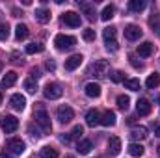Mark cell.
I'll return each instance as SVG.
<instances>
[{"instance_id": "cell-1", "label": "cell", "mask_w": 160, "mask_h": 158, "mask_svg": "<svg viewBox=\"0 0 160 158\" xmlns=\"http://www.w3.org/2000/svg\"><path fill=\"white\" fill-rule=\"evenodd\" d=\"M34 119H36V123L41 126L43 134H48V132L52 130V125H50L48 114H47V110H45L41 104H38V106H36V110H34Z\"/></svg>"}, {"instance_id": "cell-17", "label": "cell", "mask_w": 160, "mask_h": 158, "mask_svg": "<svg viewBox=\"0 0 160 158\" xmlns=\"http://www.w3.org/2000/svg\"><path fill=\"white\" fill-rule=\"evenodd\" d=\"M86 123H88V126H97V125L101 123L99 112H97V110H88V114H86Z\"/></svg>"}, {"instance_id": "cell-14", "label": "cell", "mask_w": 160, "mask_h": 158, "mask_svg": "<svg viewBox=\"0 0 160 158\" xmlns=\"http://www.w3.org/2000/svg\"><path fill=\"white\" fill-rule=\"evenodd\" d=\"M136 112H138V116H149L151 114V102L147 99H140L136 102Z\"/></svg>"}, {"instance_id": "cell-45", "label": "cell", "mask_w": 160, "mask_h": 158, "mask_svg": "<svg viewBox=\"0 0 160 158\" xmlns=\"http://www.w3.org/2000/svg\"><path fill=\"white\" fill-rule=\"evenodd\" d=\"M157 151H158V156H160V145H158V147H157Z\"/></svg>"}, {"instance_id": "cell-47", "label": "cell", "mask_w": 160, "mask_h": 158, "mask_svg": "<svg viewBox=\"0 0 160 158\" xmlns=\"http://www.w3.org/2000/svg\"><path fill=\"white\" fill-rule=\"evenodd\" d=\"M65 158H75V156H65Z\"/></svg>"}, {"instance_id": "cell-23", "label": "cell", "mask_w": 160, "mask_h": 158, "mask_svg": "<svg viewBox=\"0 0 160 158\" xmlns=\"http://www.w3.org/2000/svg\"><path fill=\"white\" fill-rule=\"evenodd\" d=\"M145 86L149 87V89H157L160 86V75L158 73H153V75H149L147 80H145Z\"/></svg>"}, {"instance_id": "cell-33", "label": "cell", "mask_w": 160, "mask_h": 158, "mask_svg": "<svg viewBox=\"0 0 160 158\" xmlns=\"http://www.w3.org/2000/svg\"><path fill=\"white\" fill-rule=\"evenodd\" d=\"M118 106H119V110H128V106H130V99L127 97V95H119L118 97Z\"/></svg>"}, {"instance_id": "cell-18", "label": "cell", "mask_w": 160, "mask_h": 158, "mask_svg": "<svg viewBox=\"0 0 160 158\" xmlns=\"http://www.w3.org/2000/svg\"><path fill=\"white\" fill-rule=\"evenodd\" d=\"M34 17H36V21H39L41 24H47V22L50 21V11L45 9V7H39V9H36Z\"/></svg>"}, {"instance_id": "cell-30", "label": "cell", "mask_w": 160, "mask_h": 158, "mask_svg": "<svg viewBox=\"0 0 160 158\" xmlns=\"http://www.w3.org/2000/svg\"><path fill=\"white\" fill-rule=\"evenodd\" d=\"M24 89H26L28 93H36V91H38V80H34L32 77L26 78L24 80Z\"/></svg>"}, {"instance_id": "cell-4", "label": "cell", "mask_w": 160, "mask_h": 158, "mask_svg": "<svg viewBox=\"0 0 160 158\" xmlns=\"http://www.w3.org/2000/svg\"><path fill=\"white\" fill-rule=\"evenodd\" d=\"M6 147H8L6 151H8L11 156H19V155H22L24 149H26V145H24V141H22L21 138H11V140H8Z\"/></svg>"}, {"instance_id": "cell-22", "label": "cell", "mask_w": 160, "mask_h": 158, "mask_svg": "<svg viewBox=\"0 0 160 158\" xmlns=\"http://www.w3.org/2000/svg\"><path fill=\"white\" fill-rule=\"evenodd\" d=\"M15 82H17V73H15V71H8V73L4 75V78H2V86H4V87H11Z\"/></svg>"}, {"instance_id": "cell-44", "label": "cell", "mask_w": 160, "mask_h": 158, "mask_svg": "<svg viewBox=\"0 0 160 158\" xmlns=\"http://www.w3.org/2000/svg\"><path fill=\"white\" fill-rule=\"evenodd\" d=\"M0 104H2V91H0Z\"/></svg>"}, {"instance_id": "cell-8", "label": "cell", "mask_w": 160, "mask_h": 158, "mask_svg": "<svg viewBox=\"0 0 160 158\" xmlns=\"http://www.w3.org/2000/svg\"><path fill=\"white\" fill-rule=\"evenodd\" d=\"M108 69H110V65H108L106 60H99V62H95L93 67H91V71L95 73L97 78H104V77L108 75Z\"/></svg>"}, {"instance_id": "cell-32", "label": "cell", "mask_w": 160, "mask_h": 158, "mask_svg": "<svg viewBox=\"0 0 160 158\" xmlns=\"http://www.w3.org/2000/svg\"><path fill=\"white\" fill-rule=\"evenodd\" d=\"M125 87L130 91H140V80L138 78H128L125 80Z\"/></svg>"}, {"instance_id": "cell-10", "label": "cell", "mask_w": 160, "mask_h": 158, "mask_svg": "<svg viewBox=\"0 0 160 158\" xmlns=\"http://www.w3.org/2000/svg\"><path fill=\"white\" fill-rule=\"evenodd\" d=\"M142 28L140 26H136V24H127L125 26V37L128 41H138L140 37H142Z\"/></svg>"}, {"instance_id": "cell-6", "label": "cell", "mask_w": 160, "mask_h": 158, "mask_svg": "<svg viewBox=\"0 0 160 158\" xmlns=\"http://www.w3.org/2000/svg\"><path fill=\"white\" fill-rule=\"evenodd\" d=\"M17 128H19V119L15 117V116H4L2 117V130L6 134H11Z\"/></svg>"}, {"instance_id": "cell-20", "label": "cell", "mask_w": 160, "mask_h": 158, "mask_svg": "<svg viewBox=\"0 0 160 158\" xmlns=\"http://www.w3.org/2000/svg\"><path fill=\"white\" fill-rule=\"evenodd\" d=\"M130 138H132V140H138V141L145 140V138H147V128H145V126H136V128H132Z\"/></svg>"}, {"instance_id": "cell-13", "label": "cell", "mask_w": 160, "mask_h": 158, "mask_svg": "<svg viewBox=\"0 0 160 158\" xmlns=\"http://www.w3.org/2000/svg\"><path fill=\"white\" fill-rule=\"evenodd\" d=\"M82 62H84L82 54H73V56H69L65 60V69L67 71H75V69H78L80 65H82Z\"/></svg>"}, {"instance_id": "cell-15", "label": "cell", "mask_w": 160, "mask_h": 158, "mask_svg": "<svg viewBox=\"0 0 160 158\" xmlns=\"http://www.w3.org/2000/svg\"><path fill=\"white\" fill-rule=\"evenodd\" d=\"M84 91H86V95H88V97L95 99V97H99V95H101V86H99V84H95V82H89V84H86Z\"/></svg>"}, {"instance_id": "cell-41", "label": "cell", "mask_w": 160, "mask_h": 158, "mask_svg": "<svg viewBox=\"0 0 160 158\" xmlns=\"http://www.w3.org/2000/svg\"><path fill=\"white\" fill-rule=\"evenodd\" d=\"M30 75H32V78H34V80L39 78V71H38V69H32V73H30Z\"/></svg>"}, {"instance_id": "cell-5", "label": "cell", "mask_w": 160, "mask_h": 158, "mask_svg": "<svg viewBox=\"0 0 160 158\" xmlns=\"http://www.w3.org/2000/svg\"><path fill=\"white\" fill-rule=\"evenodd\" d=\"M43 93H45V97H47V99L54 101V99H60V97L63 95V89H62V86H60V84H56V82H48V84L45 86Z\"/></svg>"}, {"instance_id": "cell-42", "label": "cell", "mask_w": 160, "mask_h": 158, "mask_svg": "<svg viewBox=\"0 0 160 158\" xmlns=\"http://www.w3.org/2000/svg\"><path fill=\"white\" fill-rule=\"evenodd\" d=\"M0 158H13V156H11L8 151H6V153H2V155H0Z\"/></svg>"}, {"instance_id": "cell-31", "label": "cell", "mask_w": 160, "mask_h": 158, "mask_svg": "<svg viewBox=\"0 0 160 158\" xmlns=\"http://www.w3.org/2000/svg\"><path fill=\"white\" fill-rule=\"evenodd\" d=\"M43 50H45V47L41 43H30V45H26V54H38V52H43Z\"/></svg>"}, {"instance_id": "cell-3", "label": "cell", "mask_w": 160, "mask_h": 158, "mask_svg": "<svg viewBox=\"0 0 160 158\" xmlns=\"http://www.w3.org/2000/svg\"><path fill=\"white\" fill-rule=\"evenodd\" d=\"M54 45L58 50H71L75 45H77V37L73 36H65V34H60L54 37Z\"/></svg>"}, {"instance_id": "cell-40", "label": "cell", "mask_w": 160, "mask_h": 158, "mask_svg": "<svg viewBox=\"0 0 160 158\" xmlns=\"http://www.w3.org/2000/svg\"><path fill=\"white\" fill-rule=\"evenodd\" d=\"M47 69H48V71H54V69H56V63H54V62H47Z\"/></svg>"}, {"instance_id": "cell-26", "label": "cell", "mask_w": 160, "mask_h": 158, "mask_svg": "<svg viewBox=\"0 0 160 158\" xmlns=\"http://www.w3.org/2000/svg\"><path fill=\"white\" fill-rule=\"evenodd\" d=\"M128 9L130 11H136V13L143 11L145 9V0H130L128 2Z\"/></svg>"}, {"instance_id": "cell-34", "label": "cell", "mask_w": 160, "mask_h": 158, "mask_svg": "<svg viewBox=\"0 0 160 158\" xmlns=\"http://www.w3.org/2000/svg\"><path fill=\"white\" fill-rule=\"evenodd\" d=\"M149 24L153 26V32H157L160 36V15H153L151 21H149Z\"/></svg>"}, {"instance_id": "cell-9", "label": "cell", "mask_w": 160, "mask_h": 158, "mask_svg": "<svg viewBox=\"0 0 160 158\" xmlns=\"http://www.w3.org/2000/svg\"><path fill=\"white\" fill-rule=\"evenodd\" d=\"M58 119H60V123H71L73 121V117H75V112H73V108L71 106H60L58 108Z\"/></svg>"}, {"instance_id": "cell-7", "label": "cell", "mask_w": 160, "mask_h": 158, "mask_svg": "<svg viewBox=\"0 0 160 158\" xmlns=\"http://www.w3.org/2000/svg\"><path fill=\"white\" fill-rule=\"evenodd\" d=\"M78 6L82 9V13L86 15L88 21H95L97 19V9H95V4L91 2H86V0H78Z\"/></svg>"}, {"instance_id": "cell-37", "label": "cell", "mask_w": 160, "mask_h": 158, "mask_svg": "<svg viewBox=\"0 0 160 158\" xmlns=\"http://www.w3.org/2000/svg\"><path fill=\"white\" fill-rule=\"evenodd\" d=\"M110 78L114 84H119V82H125V75H123V71H114Z\"/></svg>"}, {"instance_id": "cell-39", "label": "cell", "mask_w": 160, "mask_h": 158, "mask_svg": "<svg viewBox=\"0 0 160 158\" xmlns=\"http://www.w3.org/2000/svg\"><path fill=\"white\" fill-rule=\"evenodd\" d=\"M128 60H130V63H132V65H134V67H136V69H142V62H138V60H136V58H134V56H130V58H128Z\"/></svg>"}, {"instance_id": "cell-28", "label": "cell", "mask_w": 160, "mask_h": 158, "mask_svg": "<svg viewBox=\"0 0 160 158\" xmlns=\"http://www.w3.org/2000/svg\"><path fill=\"white\" fill-rule=\"evenodd\" d=\"M114 13H116V7H114L112 4H108V6H104V9H102V13H101V19H102V21H110V19L114 17Z\"/></svg>"}, {"instance_id": "cell-11", "label": "cell", "mask_w": 160, "mask_h": 158, "mask_svg": "<svg viewBox=\"0 0 160 158\" xmlns=\"http://www.w3.org/2000/svg\"><path fill=\"white\" fill-rule=\"evenodd\" d=\"M62 21H63L67 26H73V28L80 26V22H82V19H80V15L77 13V11H67V13H63Z\"/></svg>"}, {"instance_id": "cell-35", "label": "cell", "mask_w": 160, "mask_h": 158, "mask_svg": "<svg viewBox=\"0 0 160 158\" xmlns=\"http://www.w3.org/2000/svg\"><path fill=\"white\" fill-rule=\"evenodd\" d=\"M9 37V26L6 22H0V41H6Z\"/></svg>"}, {"instance_id": "cell-29", "label": "cell", "mask_w": 160, "mask_h": 158, "mask_svg": "<svg viewBox=\"0 0 160 158\" xmlns=\"http://www.w3.org/2000/svg\"><path fill=\"white\" fill-rule=\"evenodd\" d=\"M41 158H58V149H54V147H43L41 149Z\"/></svg>"}, {"instance_id": "cell-43", "label": "cell", "mask_w": 160, "mask_h": 158, "mask_svg": "<svg viewBox=\"0 0 160 158\" xmlns=\"http://www.w3.org/2000/svg\"><path fill=\"white\" fill-rule=\"evenodd\" d=\"M157 136L160 138V126H157Z\"/></svg>"}, {"instance_id": "cell-2", "label": "cell", "mask_w": 160, "mask_h": 158, "mask_svg": "<svg viewBox=\"0 0 160 158\" xmlns=\"http://www.w3.org/2000/svg\"><path fill=\"white\" fill-rule=\"evenodd\" d=\"M116 36H118V30H116L114 26H108V28H104V32H102V37H104V45H106V48H108L110 52H116V50L119 48V45H118V39H116Z\"/></svg>"}, {"instance_id": "cell-25", "label": "cell", "mask_w": 160, "mask_h": 158, "mask_svg": "<svg viewBox=\"0 0 160 158\" xmlns=\"http://www.w3.org/2000/svg\"><path fill=\"white\" fill-rule=\"evenodd\" d=\"M127 151H128V155H130V156L138 158V156H142V155H143V145H142V143H130Z\"/></svg>"}, {"instance_id": "cell-16", "label": "cell", "mask_w": 160, "mask_h": 158, "mask_svg": "<svg viewBox=\"0 0 160 158\" xmlns=\"http://www.w3.org/2000/svg\"><path fill=\"white\" fill-rule=\"evenodd\" d=\"M119 151H121V140L118 136H112L108 140V153L110 155H119Z\"/></svg>"}, {"instance_id": "cell-24", "label": "cell", "mask_w": 160, "mask_h": 158, "mask_svg": "<svg viewBox=\"0 0 160 158\" xmlns=\"http://www.w3.org/2000/svg\"><path fill=\"white\" fill-rule=\"evenodd\" d=\"M28 34H30V30H28V26L26 24H17V28H15V37L19 41L26 39L28 37Z\"/></svg>"}, {"instance_id": "cell-27", "label": "cell", "mask_w": 160, "mask_h": 158, "mask_svg": "<svg viewBox=\"0 0 160 158\" xmlns=\"http://www.w3.org/2000/svg\"><path fill=\"white\" fill-rule=\"evenodd\" d=\"M91 149H93V145H91V141H89V140H80V141H78L77 151H78L80 155H88Z\"/></svg>"}, {"instance_id": "cell-36", "label": "cell", "mask_w": 160, "mask_h": 158, "mask_svg": "<svg viewBox=\"0 0 160 158\" xmlns=\"http://www.w3.org/2000/svg\"><path fill=\"white\" fill-rule=\"evenodd\" d=\"M82 134H84V126H82V125H77V126L73 128V132H71L69 136H71L73 140H80V136H82Z\"/></svg>"}, {"instance_id": "cell-19", "label": "cell", "mask_w": 160, "mask_h": 158, "mask_svg": "<svg viewBox=\"0 0 160 158\" xmlns=\"http://www.w3.org/2000/svg\"><path fill=\"white\" fill-rule=\"evenodd\" d=\"M138 54H140L142 58H149V56L153 54V43H149V41H145V43H142V45H138Z\"/></svg>"}, {"instance_id": "cell-46", "label": "cell", "mask_w": 160, "mask_h": 158, "mask_svg": "<svg viewBox=\"0 0 160 158\" xmlns=\"http://www.w3.org/2000/svg\"><path fill=\"white\" fill-rule=\"evenodd\" d=\"M0 73H2V63H0Z\"/></svg>"}, {"instance_id": "cell-12", "label": "cell", "mask_w": 160, "mask_h": 158, "mask_svg": "<svg viewBox=\"0 0 160 158\" xmlns=\"http://www.w3.org/2000/svg\"><path fill=\"white\" fill-rule=\"evenodd\" d=\"M9 104H11V108H13V110H17V112H22V110L26 108V99H24L21 93H15V95H11V99H9Z\"/></svg>"}, {"instance_id": "cell-38", "label": "cell", "mask_w": 160, "mask_h": 158, "mask_svg": "<svg viewBox=\"0 0 160 158\" xmlns=\"http://www.w3.org/2000/svg\"><path fill=\"white\" fill-rule=\"evenodd\" d=\"M82 36H84V39L86 41H93L95 39V30H93V28H88V30H84Z\"/></svg>"}, {"instance_id": "cell-21", "label": "cell", "mask_w": 160, "mask_h": 158, "mask_svg": "<svg viewBox=\"0 0 160 158\" xmlns=\"http://www.w3.org/2000/svg\"><path fill=\"white\" fill-rule=\"evenodd\" d=\"M101 125H104V126H114V125H116V114H114L112 110L104 112L102 117H101Z\"/></svg>"}]
</instances>
